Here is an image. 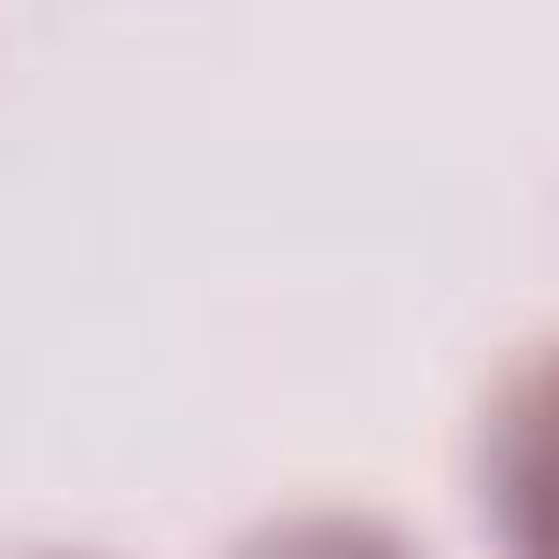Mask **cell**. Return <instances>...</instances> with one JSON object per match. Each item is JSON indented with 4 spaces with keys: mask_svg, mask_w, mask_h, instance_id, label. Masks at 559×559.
<instances>
[{
    "mask_svg": "<svg viewBox=\"0 0 559 559\" xmlns=\"http://www.w3.org/2000/svg\"><path fill=\"white\" fill-rule=\"evenodd\" d=\"M489 507L515 559H559V358L533 367L489 428Z\"/></svg>",
    "mask_w": 559,
    "mask_h": 559,
    "instance_id": "cell-1",
    "label": "cell"
},
{
    "mask_svg": "<svg viewBox=\"0 0 559 559\" xmlns=\"http://www.w3.org/2000/svg\"><path fill=\"white\" fill-rule=\"evenodd\" d=\"M245 559H402V550L384 533H367V524H288Z\"/></svg>",
    "mask_w": 559,
    "mask_h": 559,
    "instance_id": "cell-2",
    "label": "cell"
}]
</instances>
